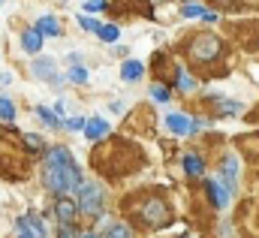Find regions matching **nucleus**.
<instances>
[{
  "mask_svg": "<svg viewBox=\"0 0 259 238\" xmlns=\"http://www.w3.org/2000/svg\"><path fill=\"white\" fill-rule=\"evenodd\" d=\"M91 163L106 178H124L139 169V163H145V154L127 139H106L97 151H91Z\"/></svg>",
  "mask_w": 259,
  "mask_h": 238,
  "instance_id": "nucleus-1",
  "label": "nucleus"
},
{
  "mask_svg": "<svg viewBox=\"0 0 259 238\" xmlns=\"http://www.w3.org/2000/svg\"><path fill=\"white\" fill-rule=\"evenodd\" d=\"M42 184L58 193V196H66L72 190L81 187V169L75 163V157L66 151L64 145H55L46 151V160H42Z\"/></svg>",
  "mask_w": 259,
  "mask_h": 238,
  "instance_id": "nucleus-2",
  "label": "nucleus"
},
{
  "mask_svg": "<svg viewBox=\"0 0 259 238\" xmlns=\"http://www.w3.org/2000/svg\"><path fill=\"white\" fill-rule=\"evenodd\" d=\"M136 220L145 226H163L169 223V205L160 196H142L136 205Z\"/></svg>",
  "mask_w": 259,
  "mask_h": 238,
  "instance_id": "nucleus-3",
  "label": "nucleus"
},
{
  "mask_svg": "<svg viewBox=\"0 0 259 238\" xmlns=\"http://www.w3.org/2000/svg\"><path fill=\"white\" fill-rule=\"evenodd\" d=\"M78 208L84 217H97L103 211V190L100 184H81L78 187Z\"/></svg>",
  "mask_w": 259,
  "mask_h": 238,
  "instance_id": "nucleus-4",
  "label": "nucleus"
},
{
  "mask_svg": "<svg viewBox=\"0 0 259 238\" xmlns=\"http://www.w3.org/2000/svg\"><path fill=\"white\" fill-rule=\"evenodd\" d=\"M217 55H220V39L214 33H199V36H193V43H190V58L193 60L205 63V60H214Z\"/></svg>",
  "mask_w": 259,
  "mask_h": 238,
  "instance_id": "nucleus-5",
  "label": "nucleus"
},
{
  "mask_svg": "<svg viewBox=\"0 0 259 238\" xmlns=\"http://www.w3.org/2000/svg\"><path fill=\"white\" fill-rule=\"evenodd\" d=\"M21 49H24L27 55H36V52L42 49V33H39L36 27H30V30H21Z\"/></svg>",
  "mask_w": 259,
  "mask_h": 238,
  "instance_id": "nucleus-6",
  "label": "nucleus"
},
{
  "mask_svg": "<svg viewBox=\"0 0 259 238\" xmlns=\"http://www.w3.org/2000/svg\"><path fill=\"white\" fill-rule=\"evenodd\" d=\"M205 187H208V193H211V202H214L217 208H226V205H229V199H232V190H229V187H220L217 181H208Z\"/></svg>",
  "mask_w": 259,
  "mask_h": 238,
  "instance_id": "nucleus-7",
  "label": "nucleus"
},
{
  "mask_svg": "<svg viewBox=\"0 0 259 238\" xmlns=\"http://www.w3.org/2000/svg\"><path fill=\"white\" fill-rule=\"evenodd\" d=\"M75 211H78V208H75L66 196H58V202H55V217H58L61 223H72V220H75Z\"/></svg>",
  "mask_w": 259,
  "mask_h": 238,
  "instance_id": "nucleus-8",
  "label": "nucleus"
},
{
  "mask_svg": "<svg viewBox=\"0 0 259 238\" xmlns=\"http://www.w3.org/2000/svg\"><path fill=\"white\" fill-rule=\"evenodd\" d=\"M166 127H169L172 133H178V136H187V133H193V121L184 118V115H169V118H166Z\"/></svg>",
  "mask_w": 259,
  "mask_h": 238,
  "instance_id": "nucleus-9",
  "label": "nucleus"
},
{
  "mask_svg": "<svg viewBox=\"0 0 259 238\" xmlns=\"http://www.w3.org/2000/svg\"><path fill=\"white\" fill-rule=\"evenodd\" d=\"M109 133V121H103V118H94V121H88L84 124V136L91 139V142H97V139H103Z\"/></svg>",
  "mask_w": 259,
  "mask_h": 238,
  "instance_id": "nucleus-10",
  "label": "nucleus"
},
{
  "mask_svg": "<svg viewBox=\"0 0 259 238\" xmlns=\"http://www.w3.org/2000/svg\"><path fill=\"white\" fill-rule=\"evenodd\" d=\"M33 72H36L39 78L58 82V75H55V60H52V58H36V60H33Z\"/></svg>",
  "mask_w": 259,
  "mask_h": 238,
  "instance_id": "nucleus-11",
  "label": "nucleus"
},
{
  "mask_svg": "<svg viewBox=\"0 0 259 238\" xmlns=\"http://www.w3.org/2000/svg\"><path fill=\"white\" fill-rule=\"evenodd\" d=\"M36 30H39L42 36H58V33H61V24H58L55 15H42V18L36 21Z\"/></svg>",
  "mask_w": 259,
  "mask_h": 238,
  "instance_id": "nucleus-12",
  "label": "nucleus"
},
{
  "mask_svg": "<svg viewBox=\"0 0 259 238\" xmlns=\"http://www.w3.org/2000/svg\"><path fill=\"white\" fill-rule=\"evenodd\" d=\"M235 178H238V160L235 157H226L223 160V181L229 190H235Z\"/></svg>",
  "mask_w": 259,
  "mask_h": 238,
  "instance_id": "nucleus-13",
  "label": "nucleus"
},
{
  "mask_svg": "<svg viewBox=\"0 0 259 238\" xmlns=\"http://www.w3.org/2000/svg\"><path fill=\"white\" fill-rule=\"evenodd\" d=\"M142 72H145L142 60H127V63L121 66V75H124V82H136V78H142Z\"/></svg>",
  "mask_w": 259,
  "mask_h": 238,
  "instance_id": "nucleus-14",
  "label": "nucleus"
},
{
  "mask_svg": "<svg viewBox=\"0 0 259 238\" xmlns=\"http://www.w3.org/2000/svg\"><path fill=\"white\" fill-rule=\"evenodd\" d=\"M118 24H100V30H97V36L103 39V43H118Z\"/></svg>",
  "mask_w": 259,
  "mask_h": 238,
  "instance_id": "nucleus-15",
  "label": "nucleus"
},
{
  "mask_svg": "<svg viewBox=\"0 0 259 238\" xmlns=\"http://www.w3.org/2000/svg\"><path fill=\"white\" fill-rule=\"evenodd\" d=\"M214 103H217V109H220L223 115H235V112H241V103H235V100H223V97H214Z\"/></svg>",
  "mask_w": 259,
  "mask_h": 238,
  "instance_id": "nucleus-16",
  "label": "nucleus"
},
{
  "mask_svg": "<svg viewBox=\"0 0 259 238\" xmlns=\"http://www.w3.org/2000/svg\"><path fill=\"white\" fill-rule=\"evenodd\" d=\"M184 169H187V175H202L205 172V166H202V160L196 154H187L184 157Z\"/></svg>",
  "mask_w": 259,
  "mask_h": 238,
  "instance_id": "nucleus-17",
  "label": "nucleus"
},
{
  "mask_svg": "<svg viewBox=\"0 0 259 238\" xmlns=\"http://www.w3.org/2000/svg\"><path fill=\"white\" fill-rule=\"evenodd\" d=\"M106 238H133V229H130V223H112Z\"/></svg>",
  "mask_w": 259,
  "mask_h": 238,
  "instance_id": "nucleus-18",
  "label": "nucleus"
},
{
  "mask_svg": "<svg viewBox=\"0 0 259 238\" xmlns=\"http://www.w3.org/2000/svg\"><path fill=\"white\" fill-rule=\"evenodd\" d=\"M27 226H30L33 238H46V223H42L36 214H27Z\"/></svg>",
  "mask_w": 259,
  "mask_h": 238,
  "instance_id": "nucleus-19",
  "label": "nucleus"
},
{
  "mask_svg": "<svg viewBox=\"0 0 259 238\" xmlns=\"http://www.w3.org/2000/svg\"><path fill=\"white\" fill-rule=\"evenodd\" d=\"M181 15H184V18H205L208 9H202V6H196V3H187V6H181Z\"/></svg>",
  "mask_w": 259,
  "mask_h": 238,
  "instance_id": "nucleus-20",
  "label": "nucleus"
},
{
  "mask_svg": "<svg viewBox=\"0 0 259 238\" xmlns=\"http://www.w3.org/2000/svg\"><path fill=\"white\" fill-rule=\"evenodd\" d=\"M0 121H6V124L15 121V106H12L6 97H0Z\"/></svg>",
  "mask_w": 259,
  "mask_h": 238,
  "instance_id": "nucleus-21",
  "label": "nucleus"
},
{
  "mask_svg": "<svg viewBox=\"0 0 259 238\" xmlns=\"http://www.w3.org/2000/svg\"><path fill=\"white\" fill-rule=\"evenodd\" d=\"M21 142H24L30 151H46V142H42L39 136H33V133H24V136H21Z\"/></svg>",
  "mask_w": 259,
  "mask_h": 238,
  "instance_id": "nucleus-22",
  "label": "nucleus"
},
{
  "mask_svg": "<svg viewBox=\"0 0 259 238\" xmlns=\"http://www.w3.org/2000/svg\"><path fill=\"white\" fill-rule=\"evenodd\" d=\"M151 97L157 100V103H169L172 97H169V88L166 85H151Z\"/></svg>",
  "mask_w": 259,
  "mask_h": 238,
  "instance_id": "nucleus-23",
  "label": "nucleus"
},
{
  "mask_svg": "<svg viewBox=\"0 0 259 238\" xmlns=\"http://www.w3.org/2000/svg\"><path fill=\"white\" fill-rule=\"evenodd\" d=\"M66 75H69L72 82H78V85H84V82H88V69H84V66H69V72H66Z\"/></svg>",
  "mask_w": 259,
  "mask_h": 238,
  "instance_id": "nucleus-24",
  "label": "nucleus"
},
{
  "mask_svg": "<svg viewBox=\"0 0 259 238\" xmlns=\"http://www.w3.org/2000/svg\"><path fill=\"white\" fill-rule=\"evenodd\" d=\"M36 115L42 118V124H49V127H58V118H55V112H52V109L39 106V109H36Z\"/></svg>",
  "mask_w": 259,
  "mask_h": 238,
  "instance_id": "nucleus-25",
  "label": "nucleus"
},
{
  "mask_svg": "<svg viewBox=\"0 0 259 238\" xmlns=\"http://www.w3.org/2000/svg\"><path fill=\"white\" fill-rule=\"evenodd\" d=\"M78 24H81V30H91V33H97V30H100V21H97V18H88V15H81V18H78Z\"/></svg>",
  "mask_w": 259,
  "mask_h": 238,
  "instance_id": "nucleus-26",
  "label": "nucleus"
},
{
  "mask_svg": "<svg viewBox=\"0 0 259 238\" xmlns=\"http://www.w3.org/2000/svg\"><path fill=\"white\" fill-rule=\"evenodd\" d=\"M193 78H190V75H184V69H178V88H181V91H193Z\"/></svg>",
  "mask_w": 259,
  "mask_h": 238,
  "instance_id": "nucleus-27",
  "label": "nucleus"
},
{
  "mask_svg": "<svg viewBox=\"0 0 259 238\" xmlns=\"http://www.w3.org/2000/svg\"><path fill=\"white\" fill-rule=\"evenodd\" d=\"M58 238H78V232H75L69 223H61V229H58Z\"/></svg>",
  "mask_w": 259,
  "mask_h": 238,
  "instance_id": "nucleus-28",
  "label": "nucleus"
},
{
  "mask_svg": "<svg viewBox=\"0 0 259 238\" xmlns=\"http://www.w3.org/2000/svg\"><path fill=\"white\" fill-rule=\"evenodd\" d=\"M103 6H106L103 0H88V3H84V9H88V12H100Z\"/></svg>",
  "mask_w": 259,
  "mask_h": 238,
  "instance_id": "nucleus-29",
  "label": "nucleus"
},
{
  "mask_svg": "<svg viewBox=\"0 0 259 238\" xmlns=\"http://www.w3.org/2000/svg\"><path fill=\"white\" fill-rule=\"evenodd\" d=\"M84 124H88L84 118H72V121H66V127H69V130H84Z\"/></svg>",
  "mask_w": 259,
  "mask_h": 238,
  "instance_id": "nucleus-30",
  "label": "nucleus"
},
{
  "mask_svg": "<svg viewBox=\"0 0 259 238\" xmlns=\"http://www.w3.org/2000/svg\"><path fill=\"white\" fill-rule=\"evenodd\" d=\"M78 238H100V235H97V232H81Z\"/></svg>",
  "mask_w": 259,
  "mask_h": 238,
  "instance_id": "nucleus-31",
  "label": "nucleus"
},
{
  "mask_svg": "<svg viewBox=\"0 0 259 238\" xmlns=\"http://www.w3.org/2000/svg\"><path fill=\"white\" fill-rule=\"evenodd\" d=\"M151 3H163V0H151Z\"/></svg>",
  "mask_w": 259,
  "mask_h": 238,
  "instance_id": "nucleus-32",
  "label": "nucleus"
}]
</instances>
